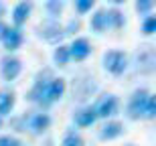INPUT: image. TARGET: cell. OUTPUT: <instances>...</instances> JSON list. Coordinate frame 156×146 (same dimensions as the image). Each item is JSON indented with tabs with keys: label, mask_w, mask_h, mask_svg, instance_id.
<instances>
[{
	"label": "cell",
	"mask_w": 156,
	"mask_h": 146,
	"mask_svg": "<svg viewBox=\"0 0 156 146\" xmlns=\"http://www.w3.org/2000/svg\"><path fill=\"white\" fill-rule=\"evenodd\" d=\"M37 33H39L41 39H45L47 43H57L65 37L63 27L55 20V18H49V20H43V23L37 27Z\"/></svg>",
	"instance_id": "obj_3"
},
{
	"label": "cell",
	"mask_w": 156,
	"mask_h": 146,
	"mask_svg": "<svg viewBox=\"0 0 156 146\" xmlns=\"http://www.w3.org/2000/svg\"><path fill=\"white\" fill-rule=\"evenodd\" d=\"M91 29L95 33H104L108 29V14H105V10H98L91 16Z\"/></svg>",
	"instance_id": "obj_17"
},
{
	"label": "cell",
	"mask_w": 156,
	"mask_h": 146,
	"mask_svg": "<svg viewBox=\"0 0 156 146\" xmlns=\"http://www.w3.org/2000/svg\"><path fill=\"white\" fill-rule=\"evenodd\" d=\"M51 79H53L51 69H43L39 75H37L35 85H33V89L29 91L27 99H30V101H41V98H43V91H45V87L51 83Z\"/></svg>",
	"instance_id": "obj_7"
},
{
	"label": "cell",
	"mask_w": 156,
	"mask_h": 146,
	"mask_svg": "<svg viewBox=\"0 0 156 146\" xmlns=\"http://www.w3.org/2000/svg\"><path fill=\"white\" fill-rule=\"evenodd\" d=\"M98 118H95V112L93 108H83V110L75 112V124L81 126V128H87V126H91Z\"/></svg>",
	"instance_id": "obj_15"
},
{
	"label": "cell",
	"mask_w": 156,
	"mask_h": 146,
	"mask_svg": "<svg viewBox=\"0 0 156 146\" xmlns=\"http://www.w3.org/2000/svg\"><path fill=\"white\" fill-rule=\"evenodd\" d=\"M154 67H156L154 47H150V45H142L140 51L136 53V69H138L140 73L148 75V73L154 71Z\"/></svg>",
	"instance_id": "obj_4"
},
{
	"label": "cell",
	"mask_w": 156,
	"mask_h": 146,
	"mask_svg": "<svg viewBox=\"0 0 156 146\" xmlns=\"http://www.w3.org/2000/svg\"><path fill=\"white\" fill-rule=\"evenodd\" d=\"M14 101H16V98L12 91H0V118L10 114L14 108Z\"/></svg>",
	"instance_id": "obj_16"
},
{
	"label": "cell",
	"mask_w": 156,
	"mask_h": 146,
	"mask_svg": "<svg viewBox=\"0 0 156 146\" xmlns=\"http://www.w3.org/2000/svg\"><path fill=\"white\" fill-rule=\"evenodd\" d=\"M79 27H81V23L77 20V18H73V20H71V23H69V24H67V27L63 29L65 37H67V35H73V33H77V30H79Z\"/></svg>",
	"instance_id": "obj_25"
},
{
	"label": "cell",
	"mask_w": 156,
	"mask_h": 146,
	"mask_svg": "<svg viewBox=\"0 0 156 146\" xmlns=\"http://www.w3.org/2000/svg\"><path fill=\"white\" fill-rule=\"evenodd\" d=\"M61 146H83V140H81V136H77L75 132H69V134L63 138Z\"/></svg>",
	"instance_id": "obj_20"
},
{
	"label": "cell",
	"mask_w": 156,
	"mask_h": 146,
	"mask_svg": "<svg viewBox=\"0 0 156 146\" xmlns=\"http://www.w3.org/2000/svg\"><path fill=\"white\" fill-rule=\"evenodd\" d=\"M0 128H2V118H0Z\"/></svg>",
	"instance_id": "obj_31"
},
{
	"label": "cell",
	"mask_w": 156,
	"mask_h": 146,
	"mask_svg": "<svg viewBox=\"0 0 156 146\" xmlns=\"http://www.w3.org/2000/svg\"><path fill=\"white\" fill-rule=\"evenodd\" d=\"M104 67L112 75H122L128 67V57L124 51H108L104 55Z\"/></svg>",
	"instance_id": "obj_5"
},
{
	"label": "cell",
	"mask_w": 156,
	"mask_h": 146,
	"mask_svg": "<svg viewBox=\"0 0 156 146\" xmlns=\"http://www.w3.org/2000/svg\"><path fill=\"white\" fill-rule=\"evenodd\" d=\"M154 116H156V98L150 94V95H148V101H146V112H144V118L152 120Z\"/></svg>",
	"instance_id": "obj_22"
},
{
	"label": "cell",
	"mask_w": 156,
	"mask_h": 146,
	"mask_svg": "<svg viewBox=\"0 0 156 146\" xmlns=\"http://www.w3.org/2000/svg\"><path fill=\"white\" fill-rule=\"evenodd\" d=\"M45 146H53V140H47V142H45Z\"/></svg>",
	"instance_id": "obj_30"
},
{
	"label": "cell",
	"mask_w": 156,
	"mask_h": 146,
	"mask_svg": "<svg viewBox=\"0 0 156 146\" xmlns=\"http://www.w3.org/2000/svg\"><path fill=\"white\" fill-rule=\"evenodd\" d=\"M148 95L150 91L148 89H136L128 101V108H126V114L130 120H140V118H144V112H146V101H148Z\"/></svg>",
	"instance_id": "obj_1"
},
{
	"label": "cell",
	"mask_w": 156,
	"mask_h": 146,
	"mask_svg": "<svg viewBox=\"0 0 156 146\" xmlns=\"http://www.w3.org/2000/svg\"><path fill=\"white\" fill-rule=\"evenodd\" d=\"M47 10H49L51 16H59L61 10H63V2H61V0H49V2H47Z\"/></svg>",
	"instance_id": "obj_21"
},
{
	"label": "cell",
	"mask_w": 156,
	"mask_h": 146,
	"mask_svg": "<svg viewBox=\"0 0 156 146\" xmlns=\"http://www.w3.org/2000/svg\"><path fill=\"white\" fill-rule=\"evenodd\" d=\"M98 89V85H95V81L93 79H83V81H79L77 85H73V95H75L77 99H85V98H89V95L93 94Z\"/></svg>",
	"instance_id": "obj_13"
},
{
	"label": "cell",
	"mask_w": 156,
	"mask_h": 146,
	"mask_svg": "<svg viewBox=\"0 0 156 146\" xmlns=\"http://www.w3.org/2000/svg\"><path fill=\"white\" fill-rule=\"evenodd\" d=\"M105 14H108V27H112V29H122V27L126 24L124 14H122L118 8H112V10H108Z\"/></svg>",
	"instance_id": "obj_19"
},
{
	"label": "cell",
	"mask_w": 156,
	"mask_h": 146,
	"mask_svg": "<svg viewBox=\"0 0 156 146\" xmlns=\"http://www.w3.org/2000/svg\"><path fill=\"white\" fill-rule=\"evenodd\" d=\"M24 120H27V116H24ZM27 124H29V128L35 132V134H41V132H45L49 126H51V118L47 116V114H33V116L27 120Z\"/></svg>",
	"instance_id": "obj_12"
},
{
	"label": "cell",
	"mask_w": 156,
	"mask_h": 146,
	"mask_svg": "<svg viewBox=\"0 0 156 146\" xmlns=\"http://www.w3.org/2000/svg\"><path fill=\"white\" fill-rule=\"evenodd\" d=\"M152 6H154L152 0H138V2H136V10L138 12H148Z\"/></svg>",
	"instance_id": "obj_26"
},
{
	"label": "cell",
	"mask_w": 156,
	"mask_h": 146,
	"mask_svg": "<svg viewBox=\"0 0 156 146\" xmlns=\"http://www.w3.org/2000/svg\"><path fill=\"white\" fill-rule=\"evenodd\" d=\"M142 30H144L146 35H152V33H154L156 30V16H146V20L144 23H142Z\"/></svg>",
	"instance_id": "obj_23"
},
{
	"label": "cell",
	"mask_w": 156,
	"mask_h": 146,
	"mask_svg": "<svg viewBox=\"0 0 156 146\" xmlns=\"http://www.w3.org/2000/svg\"><path fill=\"white\" fill-rule=\"evenodd\" d=\"M4 33H6V24L2 23V20H0V39L4 37Z\"/></svg>",
	"instance_id": "obj_28"
},
{
	"label": "cell",
	"mask_w": 156,
	"mask_h": 146,
	"mask_svg": "<svg viewBox=\"0 0 156 146\" xmlns=\"http://www.w3.org/2000/svg\"><path fill=\"white\" fill-rule=\"evenodd\" d=\"M30 10H33V2H18L14 8H12V23L16 29H20V24L27 23Z\"/></svg>",
	"instance_id": "obj_11"
},
{
	"label": "cell",
	"mask_w": 156,
	"mask_h": 146,
	"mask_svg": "<svg viewBox=\"0 0 156 146\" xmlns=\"http://www.w3.org/2000/svg\"><path fill=\"white\" fill-rule=\"evenodd\" d=\"M20 69H23V63H20V59L16 57H6L2 61V75H4L6 81H12V79H16L20 75Z\"/></svg>",
	"instance_id": "obj_9"
},
{
	"label": "cell",
	"mask_w": 156,
	"mask_h": 146,
	"mask_svg": "<svg viewBox=\"0 0 156 146\" xmlns=\"http://www.w3.org/2000/svg\"><path fill=\"white\" fill-rule=\"evenodd\" d=\"M65 89H67V83H65L63 77H53L51 83H49V85L45 87V91H43V98H41L39 104L41 105H51V104H55L57 99L63 98Z\"/></svg>",
	"instance_id": "obj_2"
},
{
	"label": "cell",
	"mask_w": 156,
	"mask_h": 146,
	"mask_svg": "<svg viewBox=\"0 0 156 146\" xmlns=\"http://www.w3.org/2000/svg\"><path fill=\"white\" fill-rule=\"evenodd\" d=\"M23 30L16 29V27H6V33L4 37L0 39V41L4 43V47L8 49V51H16L20 45H23Z\"/></svg>",
	"instance_id": "obj_8"
},
{
	"label": "cell",
	"mask_w": 156,
	"mask_h": 146,
	"mask_svg": "<svg viewBox=\"0 0 156 146\" xmlns=\"http://www.w3.org/2000/svg\"><path fill=\"white\" fill-rule=\"evenodd\" d=\"M69 47H65V45H59L57 49H55V53H53V61H55V65H59V67H65V65L69 63Z\"/></svg>",
	"instance_id": "obj_18"
},
{
	"label": "cell",
	"mask_w": 156,
	"mask_h": 146,
	"mask_svg": "<svg viewBox=\"0 0 156 146\" xmlns=\"http://www.w3.org/2000/svg\"><path fill=\"white\" fill-rule=\"evenodd\" d=\"M122 132H124V126H122L120 122H108L104 128H101V132H99V138H101V140H114Z\"/></svg>",
	"instance_id": "obj_14"
},
{
	"label": "cell",
	"mask_w": 156,
	"mask_h": 146,
	"mask_svg": "<svg viewBox=\"0 0 156 146\" xmlns=\"http://www.w3.org/2000/svg\"><path fill=\"white\" fill-rule=\"evenodd\" d=\"M0 146H23V142L14 136H0Z\"/></svg>",
	"instance_id": "obj_24"
},
{
	"label": "cell",
	"mask_w": 156,
	"mask_h": 146,
	"mask_svg": "<svg viewBox=\"0 0 156 146\" xmlns=\"http://www.w3.org/2000/svg\"><path fill=\"white\" fill-rule=\"evenodd\" d=\"M128 146H132V144H128Z\"/></svg>",
	"instance_id": "obj_32"
},
{
	"label": "cell",
	"mask_w": 156,
	"mask_h": 146,
	"mask_svg": "<svg viewBox=\"0 0 156 146\" xmlns=\"http://www.w3.org/2000/svg\"><path fill=\"white\" fill-rule=\"evenodd\" d=\"M4 12H6V6H4V4H2V2H0V18L4 16Z\"/></svg>",
	"instance_id": "obj_29"
},
{
	"label": "cell",
	"mask_w": 156,
	"mask_h": 146,
	"mask_svg": "<svg viewBox=\"0 0 156 146\" xmlns=\"http://www.w3.org/2000/svg\"><path fill=\"white\" fill-rule=\"evenodd\" d=\"M89 53H91V45L87 39H75L69 47V57L75 59V61H83Z\"/></svg>",
	"instance_id": "obj_10"
},
{
	"label": "cell",
	"mask_w": 156,
	"mask_h": 146,
	"mask_svg": "<svg viewBox=\"0 0 156 146\" xmlns=\"http://www.w3.org/2000/svg\"><path fill=\"white\" fill-rule=\"evenodd\" d=\"M93 112H95V118H112L118 114V98L116 95H104L99 98V101L93 105Z\"/></svg>",
	"instance_id": "obj_6"
},
{
	"label": "cell",
	"mask_w": 156,
	"mask_h": 146,
	"mask_svg": "<svg viewBox=\"0 0 156 146\" xmlns=\"http://www.w3.org/2000/svg\"><path fill=\"white\" fill-rule=\"evenodd\" d=\"M75 6H77V10H79V12H87V10H91L93 0H77Z\"/></svg>",
	"instance_id": "obj_27"
}]
</instances>
